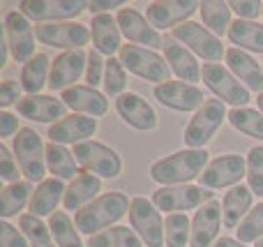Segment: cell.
Instances as JSON below:
<instances>
[{
  "label": "cell",
  "instance_id": "8",
  "mask_svg": "<svg viewBox=\"0 0 263 247\" xmlns=\"http://www.w3.org/2000/svg\"><path fill=\"white\" fill-rule=\"evenodd\" d=\"M201 79H203L205 88L217 95V100H222L224 104H231L233 109H242L250 102V90L219 63H205L201 67Z\"/></svg>",
  "mask_w": 263,
  "mask_h": 247
},
{
  "label": "cell",
  "instance_id": "45",
  "mask_svg": "<svg viewBox=\"0 0 263 247\" xmlns=\"http://www.w3.org/2000/svg\"><path fill=\"white\" fill-rule=\"evenodd\" d=\"M0 247H30V243L16 226H12L7 220H3L0 222Z\"/></svg>",
  "mask_w": 263,
  "mask_h": 247
},
{
  "label": "cell",
  "instance_id": "37",
  "mask_svg": "<svg viewBox=\"0 0 263 247\" xmlns=\"http://www.w3.org/2000/svg\"><path fill=\"white\" fill-rule=\"evenodd\" d=\"M49 229L58 247H83L81 238H79V229L65 211H55L49 217Z\"/></svg>",
  "mask_w": 263,
  "mask_h": 247
},
{
  "label": "cell",
  "instance_id": "7",
  "mask_svg": "<svg viewBox=\"0 0 263 247\" xmlns=\"http://www.w3.org/2000/svg\"><path fill=\"white\" fill-rule=\"evenodd\" d=\"M120 63L134 77L145 79V81H155L157 86L159 83H166L168 74H171V67H168V63L162 55H157L150 49H143V46H136V44H123V49H120Z\"/></svg>",
  "mask_w": 263,
  "mask_h": 247
},
{
  "label": "cell",
  "instance_id": "24",
  "mask_svg": "<svg viewBox=\"0 0 263 247\" xmlns=\"http://www.w3.org/2000/svg\"><path fill=\"white\" fill-rule=\"evenodd\" d=\"M227 65L229 72L247 88V90H254L256 95L263 92V65H259L252 58L247 51L240 49H227Z\"/></svg>",
  "mask_w": 263,
  "mask_h": 247
},
{
  "label": "cell",
  "instance_id": "50",
  "mask_svg": "<svg viewBox=\"0 0 263 247\" xmlns=\"http://www.w3.org/2000/svg\"><path fill=\"white\" fill-rule=\"evenodd\" d=\"M213 247H247V245H245V243H240L238 238H219Z\"/></svg>",
  "mask_w": 263,
  "mask_h": 247
},
{
  "label": "cell",
  "instance_id": "52",
  "mask_svg": "<svg viewBox=\"0 0 263 247\" xmlns=\"http://www.w3.org/2000/svg\"><path fill=\"white\" fill-rule=\"evenodd\" d=\"M254 247H263V238H261V240H256V243H254Z\"/></svg>",
  "mask_w": 263,
  "mask_h": 247
},
{
  "label": "cell",
  "instance_id": "51",
  "mask_svg": "<svg viewBox=\"0 0 263 247\" xmlns=\"http://www.w3.org/2000/svg\"><path fill=\"white\" fill-rule=\"evenodd\" d=\"M256 104H259V111L263 113V92H259V95H256Z\"/></svg>",
  "mask_w": 263,
  "mask_h": 247
},
{
  "label": "cell",
  "instance_id": "44",
  "mask_svg": "<svg viewBox=\"0 0 263 247\" xmlns=\"http://www.w3.org/2000/svg\"><path fill=\"white\" fill-rule=\"evenodd\" d=\"M18 169H21V166H18V162L14 160V155L12 153H9V148L7 146H0V178L5 180V183H21V180H18Z\"/></svg>",
  "mask_w": 263,
  "mask_h": 247
},
{
  "label": "cell",
  "instance_id": "21",
  "mask_svg": "<svg viewBox=\"0 0 263 247\" xmlns=\"http://www.w3.org/2000/svg\"><path fill=\"white\" fill-rule=\"evenodd\" d=\"M116 111L118 116L129 125V127L139 129V132H153L157 127V113L148 104V100H143L136 92H125L116 100Z\"/></svg>",
  "mask_w": 263,
  "mask_h": 247
},
{
  "label": "cell",
  "instance_id": "15",
  "mask_svg": "<svg viewBox=\"0 0 263 247\" xmlns=\"http://www.w3.org/2000/svg\"><path fill=\"white\" fill-rule=\"evenodd\" d=\"M153 95L162 106H168L173 111H199L208 102V97L203 95V90L199 86L185 81L159 83V86H155Z\"/></svg>",
  "mask_w": 263,
  "mask_h": 247
},
{
  "label": "cell",
  "instance_id": "13",
  "mask_svg": "<svg viewBox=\"0 0 263 247\" xmlns=\"http://www.w3.org/2000/svg\"><path fill=\"white\" fill-rule=\"evenodd\" d=\"M35 37L46 46H55L63 51H77L90 42V30L83 23H40L35 28Z\"/></svg>",
  "mask_w": 263,
  "mask_h": 247
},
{
  "label": "cell",
  "instance_id": "20",
  "mask_svg": "<svg viewBox=\"0 0 263 247\" xmlns=\"http://www.w3.org/2000/svg\"><path fill=\"white\" fill-rule=\"evenodd\" d=\"M222 203L217 199L208 201L194 213L192 220V247H213L217 243V234L222 226Z\"/></svg>",
  "mask_w": 263,
  "mask_h": 247
},
{
  "label": "cell",
  "instance_id": "39",
  "mask_svg": "<svg viewBox=\"0 0 263 247\" xmlns=\"http://www.w3.org/2000/svg\"><path fill=\"white\" fill-rule=\"evenodd\" d=\"M18 226H21V234L26 236L30 247H55V240L51 236L49 224H44L40 217L26 213V215L18 217Z\"/></svg>",
  "mask_w": 263,
  "mask_h": 247
},
{
  "label": "cell",
  "instance_id": "4",
  "mask_svg": "<svg viewBox=\"0 0 263 247\" xmlns=\"http://www.w3.org/2000/svg\"><path fill=\"white\" fill-rule=\"evenodd\" d=\"M224 118H229L227 106L222 100H208L194 116L190 118L185 127V146L201 150L205 148V143H210V139L215 137V132L219 129V125L224 123Z\"/></svg>",
  "mask_w": 263,
  "mask_h": 247
},
{
  "label": "cell",
  "instance_id": "23",
  "mask_svg": "<svg viewBox=\"0 0 263 247\" xmlns=\"http://www.w3.org/2000/svg\"><path fill=\"white\" fill-rule=\"evenodd\" d=\"M60 100L65 102V106L81 116H90V118H100L109 111V102H106L104 92H100L97 88L90 86H74L60 95Z\"/></svg>",
  "mask_w": 263,
  "mask_h": 247
},
{
  "label": "cell",
  "instance_id": "29",
  "mask_svg": "<svg viewBox=\"0 0 263 247\" xmlns=\"http://www.w3.org/2000/svg\"><path fill=\"white\" fill-rule=\"evenodd\" d=\"M102 192V180L92 174H86L83 171L79 178H74L69 183L67 192H65V199H63V206L65 211H81L86 208L90 201H95Z\"/></svg>",
  "mask_w": 263,
  "mask_h": 247
},
{
  "label": "cell",
  "instance_id": "14",
  "mask_svg": "<svg viewBox=\"0 0 263 247\" xmlns=\"http://www.w3.org/2000/svg\"><path fill=\"white\" fill-rule=\"evenodd\" d=\"M18 9L28 18L40 23H65V18H77L88 9L83 0H23Z\"/></svg>",
  "mask_w": 263,
  "mask_h": 247
},
{
  "label": "cell",
  "instance_id": "40",
  "mask_svg": "<svg viewBox=\"0 0 263 247\" xmlns=\"http://www.w3.org/2000/svg\"><path fill=\"white\" fill-rule=\"evenodd\" d=\"M104 92L118 100L120 95H125V86H127V69L120 63V58H109L104 69Z\"/></svg>",
  "mask_w": 263,
  "mask_h": 247
},
{
  "label": "cell",
  "instance_id": "5",
  "mask_svg": "<svg viewBox=\"0 0 263 247\" xmlns=\"http://www.w3.org/2000/svg\"><path fill=\"white\" fill-rule=\"evenodd\" d=\"M74 157L79 166L86 174H92L97 178H118L123 174V160L114 148L104 146L100 141H86L74 146Z\"/></svg>",
  "mask_w": 263,
  "mask_h": 247
},
{
  "label": "cell",
  "instance_id": "27",
  "mask_svg": "<svg viewBox=\"0 0 263 247\" xmlns=\"http://www.w3.org/2000/svg\"><path fill=\"white\" fill-rule=\"evenodd\" d=\"M65 192L67 187L63 185V180L58 178H46L44 183H40L32 192V199H30V215L35 217H51L55 211H58V203L65 199Z\"/></svg>",
  "mask_w": 263,
  "mask_h": 247
},
{
  "label": "cell",
  "instance_id": "26",
  "mask_svg": "<svg viewBox=\"0 0 263 247\" xmlns=\"http://www.w3.org/2000/svg\"><path fill=\"white\" fill-rule=\"evenodd\" d=\"M90 35H92L95 51L109 55V58H114L116 51L120 53V49H123V44H120L123 32H120V26H118V21H116V16H111V14H100V16H92Z\"/></svg>",
  "mask_w": 263,
  "mask_h": 247
},
{
  "label": "cell",
  "instance_id": "34",
  "mask_svg": "<svg viewBox=\"0 0 263 247\" xmlns=\"http://www.w3.org/2000/svg\"><path fill=\"white\" fill-rule=\"evenodd\" d=\"M199 14L203 18V26L208 28L213 35L222 37L229 35V28H231V7L229 3H222V0H205L201 3Z\"/></svg>",
  "mask_w": 263,
  "mask_h": 247
},
{
  "label": "cell",
  "instance_id": "35",
  "mask_svg": "<svg viewBox=\"0 0 263 247\" xmlns=\"http://www.w3.org/2000/svg\"><path fill=\"white\" fill-rule=\"evenodd\" d=\"M88 247H143V240L129 226H114V229L90 236Z\"/></svg>",
  "mask_w": 263,
  "mask_h": 247
},
{
  "label": "cell",
  "instance_id": "3",
  "mask_svg": "<svg viewBox=\"0 0 263 247\" xmlns=\"http://www.w3.org/2000/svg\"><path fill=\"white\" fill-rule=\"evenodd\" d=\"M14 153L21 166V174L30 183H44L46 169V146L32 127H21L14 137Z\"/></svg>",
  "mask_w": 263,
  "mask_h": 247
},
{
  "label": "cell",
  "instance_id": "33",
  "mask_svg": "<svg viewBox=\"0 0 263 247\" xmlns=\"http://www.w3.org/2000/svg\"><path fill=\"white\" fill-rule=\"evenodd\" d=\"M49 55L37 53L35 58H30L21 69V88L28 95H40V90L44 86H49Z\"/></svg>",
  "mask_w": 263,
  "mask_h": 247
},
{
  "label": "cell",
  "instance_id": "2",
  "mask_svg": "<svg viewBox=\"0 0 263 247\" xmlns=\"http://www.w3.org/2000/svg\"><path fill=\"white\" fill-rule=\"evenodd\" d=\"M129 199L125 192H106L100 194L95 201H90L86 208L74 215V224L81 234H86L88 238L95 234L106 231L114 222H118L125 213H129Z\"/></svg>",
  "mask_w": 263,
  "mask_h": 247
},
{
  "label": "cell",
  "instance_id": "38",
  "mask_svg": "<svg viewBox=\"0 0 263 247\" xmlns=\"http://www.w3.org/2000/svg\"><path fill=\"white\" fill-rule=\"evenodd\" d=\"M164 243L166 247H185L192 243V222L185 213H173L164 220Z\"/></svg>",
  "mask_w": 263,
  "mask_h": 247
},
{
  "label": "cell",
  "instance_id": "32",
  "mask_svg": "<svg viewBox=\"0 0 263 247\" xmlns=\"http://www.w3.org/2000/svg\"><path fill=\"white\" fill-rule=\"evenodd\" d=\"M32 185L30 180H21V183H12L7 187H3L0 192V215L7 220V217H16L18 213L26 206H30L32 199Z\"/></svg>",
  "mask_w": 263,
  "mask_h": 247
},
{
  "label": "cell",
  "instance_id": "19",
  "mask_svg": "<svg viewBox=\"0 0 263 247\" xmlns=\"http://www.w3.org/2000/svg\"><path fill=\"white\" fill-rule=\"evenodd\" d=\"M88 65V53L81 49L77 51H63L58 58L51 63V74H49V88L51 90H67L74 88L79 77L83 74Z\"/></svg>",
  "mask_w": 263,
  "mask_h": 247
},
{
  "label": "cell",
  "instance_id": "42",
  "mask_svg": "<svg viewBox=\"0 0 263 247\" xmlns=\"http://www.w3.org/2000/svg\"><path fill=\"white\" fill-rule=\"evenodd\" d=\"M247 187L252 194L263 197V146H254L247 153Z\"/></svg>",
  "mask_w": 263,
  "mask_h": 247
},
{
  "label": "cell",
  "instance_id": "17",
  "mask_svg": "<svg viewBox=\"0 0 263 247\" xmlns=\"http://www.w3.org/2000/svg\"><path fill=\"white\" fill-rule=\"evenodd\" d=\"M201 3L194 0H159V3L148 5L145 18L155 30H166V28H178L187 23V18L194 12H199Z\"/></svg>",
  "mask_w": 263,
  "mask_h": 247
},
{
  "label": "cell",
  "instance_id": "43",
  "mask_svg": "<svg viewBox=\"0 0 263 247\" xmlns=\"http://www.w3.org/2000/svg\"><path fill=\"white\" fill-rule=\"evenodd\" d=\"M104 69H106V63L102 60V53L92 49L90 53H88V65H86V81H88V86L97 88L100 83H104Z\"/></svg>",
  "mask_w": 263,
  "mask_h": 247
},
{
  "label": "cell",
  "instance_id": "46",
  "mask_svg": "<svg viewBox=\"0 0 263 247\" xmlns=\"http://www.w3.org/2000/svg\"><path fill=\"white\" fill-rule=\"evenodd\" d=\"M229 7L242 21H254L259 14H263V3H256V0H233V3H229Z\"/></svg>",
  "mask_w": 263,
  "mask_h": 247
},
{
  "label": "cell",
  "instance_id": "48",
  "mask_svg": "<svg viewBox=\"0 0 263 247\" xmlns=\"http://www.w3.org/2000/svg\"><path fill=\"white\" fill-rule=\"evenodd\" d=\"M123 0H92V3H88V12L100 16V14H111V9L116 7L123 9Z\"/></svg>",
  "mask_w": 263,
  "mask_h": 247
},
{
  "label": "cell",
  "instance_id": "30",
  "mask_svg": "<svg viewBox=\"0 0 263 247\" xmlns=\"http://www.w3.org/2000/svg\"><path fill=\"white\" fill-rule=\"evenodd\" d=\"M79 162L74 157V153H69L65 146L58 143H46V169L49 174H53V178L58 180H74L83 174L79 171Z\"/></svg>",
  "mask_w": 263,
  "mask_h": 247
},
{
  "label": "cell",
  "instance_id": "25",
  "mask_svg": "<svg viewBox=\"0 0 263 247\" xmlns=\"http://www.w3.org/2000/svg\"><path fill=\"white\" fill-rule=\"evenodd\" d=\"M162 51H164V60L168 63L171 72H176V77L180 79V81L194 83L196 86V81L201 79V67H199V63H196L194 55H192L178 40H173L171 35L164 37Z\"/></svg>",
  "mask_w": 263,
  "mask_h": 247
},
{
  "label": "cell",
  "instance_id": "16",
  "mask_svg": "<svg viewBox=\"0 0 263 247\" xmlns=\"http://www.w3.org/2000/svg\"><path fill=\"white\" fill-rule=\"evenodd\" d=\"M116 21H118L123 37L129 40V44L143 46V49H150V51L162 49L164 46V37L159 35V32L148 23V18H145L141 12H136L134 7L118 9Z\"/></svg>",
  "mask_w": 263,
  "mask_h": 247
},
{
  "label": "cell",
  "instance_id": "28",
  "mask_svg": "<svg viewBox=\"0 0 263 247\" xmlns=\"http://www.w3.org/2000/svg\"><path fill=\"white\" fill-rule=\"evenodd\" d=\"M252 189L247 185H236L231 187L222 199V222L227 229H238L240 222L252 211Z\"/></svg>",
  "mask_w": 263,
  "mask_h": 247
},
{
  "label": "cell",
  "instance_id": "11",
  "mask_svg": "<svg viewBox=\"0 0 263 247\" xmlns=\"http://www.w3.org/2000/svg\"><path fill=\"white\" fill-rule=\"evenodd\" d=\"M129 224L148 247L164 245V220L157 206L145 197H136L129 203Z\"/></svg>",
  "mask_w": 263,
  "mask_h": 247
},
{
  "label": "cell",
  "instance_id": "6",
  "mask_svg": "<svg viewBox=\"0 0 263 247\" xmlns=\"http://www.w3.org/2000/svg\"><path fill=\"white\" fill-rule=\"evenodd\" d=\"M215 194L201 185H173V187H159L153 192L150 201L157 206V211H164L168 215L180 211L201 208L208 201H213Z\"/></svg>",
  "mask_w": 263,
  "mask_h": 247
},
{
  "label": "cell",
  "instance_id": "49",
  "mask_svg": "<svg viewBox=\"0 0 263 247\" xmlns=\"http://www.w3.org/2000/svg\"><path fill=\"white\" fill-rule=\"evenodd\" d=\"M18 120L14 118L9 111H3L0 113V137H12V134L18 132Z\"/></svg>",
  "mask_w": 263,
  "mask_h": 247
},
{
  "label": "cell",
  "instance_id": "47",
  "mask_svg": "<svg viewBox=\"0 0 263 247\" xmlns=\"http://www.w3.org/2000/svg\"><path fill=\"white\" fill-rule=\"evenodd\" d=\"M21 92H23V88L18 81H12V79L3 81V86H0V106L7 109V106H12V104H18V102L23 100Z\"/></svg>",
  "mask_w": 263,
  "mask_h": 247
},
{
  "label": "cell",
  "instance_id": "12",
  "mask_svg": "<svg viewBox=\"0 0 263 247\" xmlns=\"http://www.w3.org/2000/svg\"><path fill=\"white\" fill-rule=\"evenodd\" d=\"M5 37H7L12 58L16 63L26 65L30 58H35V28L30 26V18L21 9H12L5 14Z\"/></svg>",
  "mask_w": 263,
  "mask_h": 247
},
{
  "label": "cell",
  "instance_id": "9",
  "mask_svg": "<svg viewBox=\"0 0 263 247\" xmlns=\"http://www.w3.org/2000/svg\"><path fill=\"white\" fill-rule=\"evenodd\" d=\"M171 37L178 40L180 44H185V49L194 51L199 58L208 60V63H217V60H222V55L227 58V49H224L222 40L217 35H213L201 23H194V21L182 23V26L173 28Z\"/></svg>",
  "mask_w": 263,
  "mask_h": 247
},
{
  "label": "cell",
  "instance_id": "18",
  "mask_svg": "<svg viewBox=\"0 0 263 247\" xmlns=\"http://www.w3.org/2000/svg\"><path fill=\"white\" fill-rule=\"evenodd\" d=\"M97 132V118L81 113H72L63 118L60 123L49 127V141L58 146H79V143L90 141V137Z\"/></svg>",
  "mask_w": 263,
  "mask_h": 247
},
{
  "label": "cell",
  "instance_id": "41",
  "mask_svg": "<svg viewBox=\"0 0 263 247\" xmlns=\"http://www.w3.org/2000/svg\"><path fill=\"white\" fill-rule=\"evenodd\" d=\"M236 236L240 243H256V240L263 238V203H256L247 213V217L236 229Z\"/></svg>",
  "mask_w": 263,
  "mask_h": 247
},
{
  "label": "cell",
  "instance_id": "10",
  "mask_svg": "<svg viewBox=\"0 0 263 247\" xmlns=\"http://www.w3.org/2000/svg\"><path fill=\"white\" fill-rule=\"evenodd\" d=\"M247 176V160L236 153H227L219 155L205 166V171L199 176V185L205 189H224V187H236L240 180Z\"/></svg>",
  "mask_w": 263,
  "mask_h": 247
},
{
  "label": "cell",
  "instance_id": "22",
  "mask_svg": "<svg viewBox=\"0 0 263 247\" xmlns=\"http://www.w3.org/2000/svg\"><path fill=\"white\" fill-rule=\"evenodd\" d=\"M18 113L28 120H35V123H60L63 118H67V106L63 100H55L51 95H28L23 97L16 104Z\"/></svg>",
  "mask_w": 263,
  "mask_h": 247
},
{
  "label": "cell",
  "instance_id": "1",
  "mask_svg": "<svg viewBox=\"0 0 263 247\" xmlns=\"http://www.w3.org/2000/svg\"><path fill=\"white\" fill-rule=\"evenodd\" d=\"M210 153L205 148L194 150V148H185L173 155H166L162 160L153 162L150 166V178L159 183L162 187H173V185H187L190 180L199 178L205 171Z\"/></svg>",
  "mask_w": 263,
  "mask_h": 247
},
{
  "label": "cell",
  "instance_id": "36",
  "mask_svg": "<svg viewBox=\"0 0 263 247\" xmlns=\"http://www.w3.org/2000/svg\"><path fill=\"white\" fill-rule=\"evenodd\" d=\"M229 123H231L233 129H238L245 137L263 141V113L259 109H250V106L231 109L229 111Z\"/></svg>",
  "mask_w": 263,
  "mask_h": 247
},
{
  "label": "cell",
  "instance_id": "31",
  "mask_svg": "<svg viewBox=\"0 0 263 247\" xmlns=\"http://www.w3.org/2000/svg\"><path fill=\"white\" fill-rule=\"evenodd\" d=\"M229 40L240 51H252V53H263V26L256 21H242L236 18L229 28Z\"/></svg>",
  "mask_w": 263,
  "mask_h": 247
}]
</instances>
